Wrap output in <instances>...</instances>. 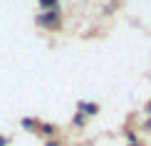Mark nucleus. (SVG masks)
Returning a JSON list of instances; mask_svg holds the SVG:
<instances>
[{"instance_id":"nucleus-1","label":"nucleus","mask_w":151,"mask_h":146,"mask_svg":"<svg viewBox=\"0 0 151 146\" xmlns=\"http://www.w3.org/2000/svg\"><path fill=\"white\" fill-rule=\"evenodd\" d=\"M82 109H84L87 114H94V111H97V106H94V104H82Z\"/></svg>"},{"instance_id":"nucleus-2","label":"nucleus","mask_w":151,"mask_h":146,"mask_svg":"<svg viewBox=\"0 0 151 146\" xmlns=\"http://www.w3.org/2000/svg\"><path fill=\"white\" fill-rule=\"evenodd\" d=\"M40 3L45 5V8H50V5H55V3H57V0H40Z\"/></svg>"},{"instance_id":"nucleus-3","label":"nucleus","mask_w":151,"mask_h":146,"mask_svg":"<svg viewBox=\"0 0 151 146\" xmlns=\"http://www.w3.org/2000/svg\"><path fill=\"white\" fill-rule=\"evenodd\" d=\"M0 146H5V139H0Z\"/></svg>"},{"instance_id":"nucleus-4","label":"nucleus","mask_w":151,"mask_h":146,"mask_svg":"<svg viewBox=\"0 0 151 146\" xmlns=\"http://www.w3.org/2000/svg\"><path fill=\"white\" fill-rule=\"evenodd\" d=\"M47 146H57V144H47Z\"/></svg>"}]
</instances>
